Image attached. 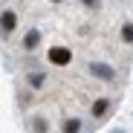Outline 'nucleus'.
<instances>
[{
	"label": "nucleus",
	"mask_w": 133,
	"mask_h": 133,
	"mask_svg": "<svg viewBox=\"0 0 133 133\" xmlns=\"http://www.w3.org/2000/svg\"><path fill=\"white\" fill-rule=\"evenodd\" d=\"M0 46L12 70L84 75L124 87L133 64V20L113 0H9Z\"/></svg>",
	"instance_id": "nucleus-1"
}]
</instances>
